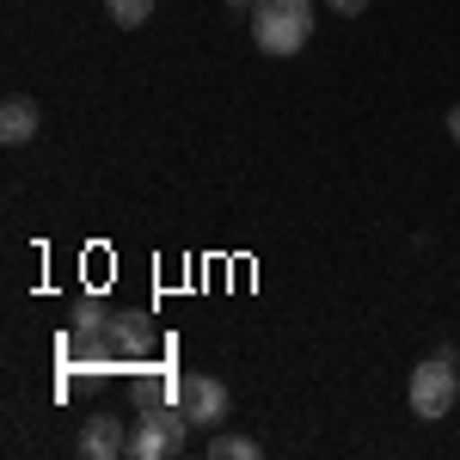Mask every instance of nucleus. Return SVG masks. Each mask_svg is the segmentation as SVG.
<instances>
[{"mask_svg":"<svg viewBox=\"0 0 460 460\" xmlns=\"http://www.w3.org/2000/svg\"><path fill=\"white\" fill-rule=\"evenodd\" d=\"M314 37V0H258L252 6V43L264 56H301Z\"/></svg>","mask_w":460,"mask_h":460,"instance_id":"f257e3e1","label":"nucleus"},{"mask_svg":"<svg viewBox=\"0 0 460 460\" xmlns=\"http://www.w3.org/2000/svg\"><path fill=\"white\" fill-rule=\"evenodd\" d=\"M411 411L424 418V424H436V418H448L455 411V399H460V356L455 350H436L424 356L418 368H411Z\"/></svg>","mask_w":460,"mask_h":460,"instance_id":"f03ea898","label":"nucleus"},{"mask_svg":"<svg viewBox=\"0 0 460 460\" xmlns=\"http://www.w3.org/2000/svg\"><path fill=\"white\" fill-rule=\"evenodd\" d=\"M184 436H190V418L184 405H147L136 429H129V455L136 460H178L184 455Z\"/></svg>","mask_w":460,"mask_h":460,"instance_id":"7ed1b4c3","label":"nucleus"},{"mask_svg":"<svg viewBox=\"0 0 460 460\" xmlns=\"http://www.w3.org/2000/svg\"><path fill=\"white\" fill-rule=\"evenodd\" d=\"M178 405H184L190 429H215L227 418V387H221L215 375H184V381H178Z\"/></svg>","mask_w":460,"mask_h":460,"instance_id":"20e7f679","label":"nucleus"},{"mask_svg":"<svg viewBox=\"0 0 460 460\" xmlns=\"http://www.w3.org/2000/svg\"><path fill=\"white\" fill-rule=\"evenodd\" d=\"M80 455H86V460H117V455H129V429L117 424L111 411L86 418V429H80Z\"/></svg>","mask_w":460,"mask_h":460,"instance_id":"39448f33","label":"nucleus"},{"mask_svg":"<svg viewBox=\"0 0 460 460\" xmlns=\"http://www.w3.org/2000/svg\"><path fill=\"white\" fill-rule=\"evenodd\" d=\"M111 350H117V362H142L147 350H154V325H147L142 314H111Z\"/></svg>","mask_w":460,"mask_h":460,"instance_id":"423d86ee","label":"nucleus"},{"mask_svg":"<svg viewBox=\"0 0 460 460\" xmlns=\"http://www.w3.org/2000/svg\"><path fill=\"white\" fill-rule=\"evenodd\" d=\"M37 123H43L37 99H6V105H0V142H6V147H25L37 136Z\"/></svg>","mask_w":460,"mask_h":460,"instance_id":"0eeeda50","label":"nucleus"},{"mask_svg":"<svg viewBox=\"0 0 460 460\" xmlns=\"http://www.w3.org/2000/svg\"><path fill=\"white\" fill-rule=\"evenodd\" d=\"M74 332H80V338H105L111 332V307L105 301H80V307H74Z\"/></svg>","mask_w":460,"mask_h":460,"instance_id":"6e6552de","label":"nucleus"},{"mask_svg":"<svg viewBox=\"0 0 460 460\" xmlns=\"http://www.w3.org/2000/svg\"><path fill=\"white\" fill-rule=\"evenodd\" d=\"M105 13L123 25V31H136V25H147V19H154V0H105Z\"/></svg>","mask_w":460,"mask_h":460,"instance_id":"1a4fd4ad","label":"nucleus"},{"mask_svg":"<svg viewBox=\"0 0 460 460\" xmlns=\"http://www.w3.org/2000/svg\"><path fill=\"white\" fill-rule=\"evenodd\" d=\"M215 460H258V442L252 436H215Z\"/></svg>","mask_w":460,"mask_h":460,"instance_id":"9d476101","label":"nucleus"},{"mask_svg":"<svg viewBox=\"0 0 460 460\" xmlns=\"http://www.w3.org/2000/svg\"><path fill=\"white\" fill-rule=\"evenodd\" d=\"M325 6H332V13H344V19H356V13H362L368 0H325Z\"/></svg>","mask_w":460,"mask_h":460,"instance_id":"9b49d317","label":"nucleus"},{"mask_svg":"<svg viewBox=\"0 0 460 460\" xmlns=\"http://www.w3.org/2000/svg\"><path fill=\"white\" fill-rule=\"evenodd\" d=\"M448 136H455V142H460V105L448 111Z\"/></svg>","mask_w":460,"mask_h":460,"instance_id":"f8f14e48","label":"nucleus"},{"mask_svg":"<svg viewBox=\"0 0 460 460\" xmlns=\"http://www.w3.org/2000/svg\"><path fill=\"white\" fill-rule=\"evenodd\" d=\"M227 6H258V0H227Z\"/></svg>","mask_w":460,"mask_h":460,"instance_id":"ddd939ff","label":"nucleus"}]
</instances>
